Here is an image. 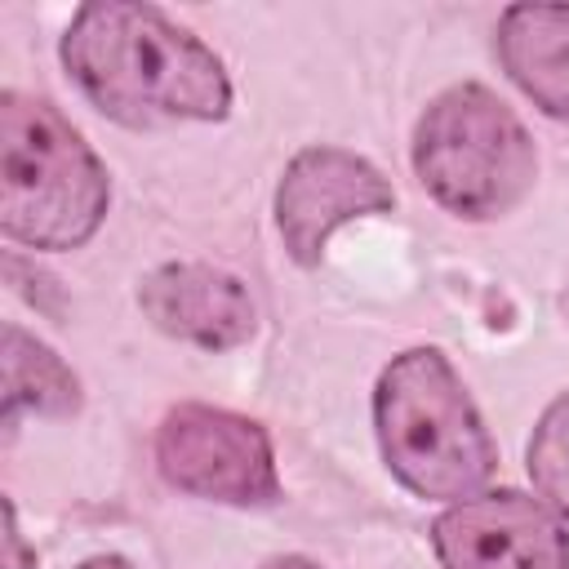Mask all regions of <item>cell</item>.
Masks as SVG:
<instances>
[{
    "label": "cell",
    "mask_w": 569,
    "mask_h": 569,
    "mask_svg": "<svg viewBox=\"0 0 569 569\" xmlns=\"http://www.w3.org/2000/svg\"><path fill=\"white\" fill-rule=\"evenodd\" d=\"M62 67L102 116L129 129L222 120L231 107V80L218 53L156 4H80L62 36Z\"/></svg>",
    "instance_id": "cell-1"
},
{
    "label": "cell",
    "mask_w": 569,
    "mask_h": 569,
    "mask_svg": "<svg viewBox=\"0 0 569 569\" xmlns=\"http://www.w3.org/2000/svg\"><path fill=\"white\" fill-rule=\"evenodd\" d=\"M373 422L382 458L409 493L462 502L489 489L498 467L493 440L462 378L436 347H413L382 369Z\"/></svg>",
    "instance_id": "cell-2"
},
{
    "label": "cell",
    "mask_w": 569,
    "mask_h": 569,
    "mask_svg": "<svg viewBox=\"0 0 569 569\" xmlns=\"http://www.w3.org/2000/svg\"><path fill=\"white\" fill-rule=\"evenodd\" d=\"M107 213V169L40 98H0V227L27 249H80Z\"/></svg>",
    "instance_id": "cell-3"
},
{
    "label": "cell",
    "mask_w": 569,
    "mask_h": 569,
    "mask_svg": "<svg viewBox=\"0 0 569 569\" xmlns=\"http://www.w3.org/2000/svg\"><path fill=\"white\" fill-rule=\"evenodd\" d=\"M413 169L422 187L462 218H498L533 187V138L520 116L485 84H453L413 129Z\"/></svg>",
    "instance_id": "cell-4"
},
{
    "label": "cell",
    "mask_w": 569,
    "mask_h": 569,
    "mask_svg": "<svg viewBox=\"0 0 569 569\" xmlns=\"http://www.w3.org/2000/svg\"><path fill=\"white\" fill-rule=\"evenodd\" d=\"M156 462L160 476L191 498L262 507L276 502L280 493L267 431L231 409H213V405L169 409L156 431Z\"/></svg>",
    "instance_id": "cell-5"
},
{
    "label": "cell",
    "mask_w": 569,
    "mask_h": 569,
    "mask_svg": "<svg viewBox=\"0 0 569 569\" xmlns=\"http://www.w3.org/2000/svg\"><path fill=\"white\" fill-rule=\"evenodd\" d=\"M431 542L445 569H569L565 520L516 489L449 502L431 525Z\"/></svg>",
    "instance_id": "cell-6"
},
{
    "label": "cell",
    "mask_w": 569,
    "mask_h": 569,
    "mask_svg": "<svg viewBox=\"0 0 569 569\" xmlns=\"http://www.w3.org/2000/svg\"><path fill=\"white\" fill-rule=\"evenodd\" d=\"M396 204L391 182L356 151L307 147L289 160L276 187V227L298 267H316L329 236L365 213H387Z\"/></svg>",
    "instance_id": "cell-7"
},
{
    "label": "cell",
    "mask_w": 569,
    "mask_h": 569,
    "mask_svg": "<svg viewBox=\"0 0 569 569\" xmlns=\"http://www.w3.org/2000/svg\"><path fill=\"white\" fill-rule=\"evenodd\" d=\"M138 307L160 333L204 347V351L240 347L253 333L249 289L231 271L209 267V262L156 267L138 289Z\"/></svg>",
    "instance_id": "cell-8"
},
{
    "label": "cell",
    "mask_w": 569,
    "mask_h": 569,
    "mask_svg": "<svg viewBox=\"0 0 569 569\" xmlns=\"http://www.w3.org/2000/svg\"><path fill=\"white\" fill-rule=\"evenodd\" d=\"M498 58L533 107L569 120V4H511L498 22Z\"/></svg>",
    "instance_id": "cell-9"
},
{
    "label": "cell",
    "mask_w": 569,
    "mask_h": 569,
    "mask_svg": "<svg viewBox=\"0 0 569 569\" xmlns=\"http://www.w3.org/2000/svg\"><path fill=\"white\" fill-rule=\"evenodd\" d=\"M0 369H4V427L13 431L18 413L40 418H71L80 409V382L53 356L40 338H31L18 325H4L0 333Z\"/></svg>",
    "instance_id": "cell-10"
},
{
    "label": "cell",
    "mask_w": 569,
    "mask_h": 569,
    "mask_svg": "<svg viewBox=\"0 0 569 569\" xmlns=\"http://www.w3.org/2000/svg\"><path fill=\"white\" fill-rule=\"evenodd\" d=\"M529 476L538 498L569 525V391L547 405L529 440Z\"/></svg>",
    "instance_id": "cell-11"
},
{
    "label": "cell",
    "mask_w": 569,
    "mask_h": 569,
    "mask_svg": "<svg viewBox=\"0 0 569 569\" xmlns=\"http://www.w3.org/2000/svg\"><path fill=\"white\" fill-rule=\"evenodd\" d=\"M4 569H31V556H27L22 533H18V511H13V502H4Z\"/></svg>",
    "instance_id": "cell-12"
},
{
    "label": "cell",
    "mask_w": 569,
    "mask_h": 569,
    "mask_svg": "<svg viewBox=\"0 0 569 569\" xmlns=\"http://www.w3.org/2000/svg\"><path fill=\"white\" fill-rule=\"evenodd\" d=\"M80 569H133V565L120 560V556H93V560H84Z\"/></svg>",
    "instance_id": "cell-13"
},
{
    "label": "cell",
    "mask_w": 569,
    "mask_h": 569,
    "mask_svg": "<svg viewBox=\"0 0 569 569\" xmlns=\"http://www.w3.org/2000/svg\"><path fill=\"white\" fill-rule=\"evenodd\" d=\"M262 569H320V565H311V560H302V556H284V560H271V565H262Z\"/></svg>",
    "instance_id": "cell-14"
}]
</instances>
